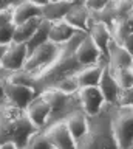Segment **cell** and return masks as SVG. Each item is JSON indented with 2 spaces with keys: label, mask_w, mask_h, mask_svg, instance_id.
<instances>
[{
  "label": "cell",
  "mask_w": 133,
  "mask_h": 149,
  "mask_svg": "<svg viewBox=\"0 0 133 149\" xmlns=\"http://www.w3.org/2000/svg\"><path fill=\"white\" fill-rule=\"evenodd\" d=\"M62 53H63L62 47L53 44V42H47V44L40 45L39 48H36L33 53H30V58L26 61L23 72L40 79L61 59Z\"/></svg>",
  "instance_id": "obj_1"
},
{
  "label": "cell",
  "mask_w": 133,
  "mask_h": 149,
  "mask_svg": "<svg viewBox=\"0 0 133 149\" xmlns=\"http://www.w3.org/2000/svg\"><path fill=\"white\" fill-rule=\"evenodd\" d=\"M112 121V135L116 149H133V107L118 106Z\"/></svg>",
  "instance_id": "obj_2"
},
{
  "label": "cell",
  "mask_w": 133,
  "mask_h": 149,
  "mask_svg": "<svg viewBox=\"0 0 133 149\" xmlns=\"http://www.w3.org/2000/svg\"><path fill=\"white\" fill-rule=\"evenodd\" d=\"M39 93L33 87L20 86V84H12L10 81H5V98L6 102L17 107L20 110H26L28 106L33 102Z\"/></svg>",
  "instance_id": "obj_3"
},
{
  "label": "cell",
  "mask_w": 133,
  "mask_h": 149,
  "mask_svg": "<svg viewBox=\"0 0 133 149\" xmlns=\"http://www.w3.org/2000/svg\"><path fill=\"white\" fill-rule=\"evenodd\" d=\"M30 58V50L26 44H12L8 47V51L2 61L0 70H5L8 73H17L23 72L26 61Z\"/></svg>",
  "instance_id": "obj_4"
},
{
  "label": "cell",
  "mask_w": 133,
  "mask_h": 149,
  "mask_svg": "<svg viewBox=\"0 0 133 149\" xmlns=\"http://www.w3.org/2000/svg\"><path fill=\"white\" fill-rule=\"evenodd\" d=\"M43 134L47 135L48 141L51 143L54 149H79V143L73 138L65 121H57V123L50 124Z\"/></svg>",
  "instance_id": "obj_5"
},
{
  "label": "cell",
  "mask_w": 133,
  "mask_h": 149,
  "mask_svg": "<svg viewBox=\"0 0 133 149\" xmlns=\"http://www.w3.org/2000/svg\"><path fill=\"white\" fill-rule=\"evenodd\" d=\"M77 98H79V102H81V109L87 116L99 115L101 110H102V107L107 106L102 92L99 90V87L81 88L79 93H77Z\"/></svg>",
  "instance_id": "obj_6"
},
{
  "label": "cell",
  "mask_w": 133,
  "mask_h": 149,
  "mask_svg": "<svg viewBox=\"0 0 133 149\" xmlns=\"http://www.w3.org/2000/svg\"><path fill=\"white\" fill-rule=\"evenodd\" d=\"M74 59L76 62L79 64L81 68L84 67H91V65H98V64H102L101 59L102 56H105L102 51L99 50V47L93 42V39L90 37V34L87 36V39L79 45V48L74 51ZM107 59V58H105Z\"/></svg>",
  "instance_id": "obj_7"
},
{
  "label": "cell",
  "mask_w": 133,
  "mask_h": 149,
  "mask_svg": "<svg viewBox=\"0 0 133 149\" xmlns=\"http://www.w3.org/2000/svg\"><path fill=\"white\" fill-rule=\"evenodd\" d=\"M99 90L102 92L107 106H119V100H121L122 90L119 87L113 72L110 70L108 62L104 67V73H102V78H101V82H99Z\"/></svg>",
  "instance_id": "obj_8"
},
{
  "label": "cell",
  "mask_w": 133,
  "mask_h": 149,
  "mask_svg": "<svg viewBox=\"0 0 133 149\" xmlns=\"http://www.w3.org/2000/svg\"><path fill=\"white\" fill-rule=\"evenodd\" d=\"M25 113L28 115V118L34 123L36 127L40 130V129H43L45 126L48 124L50 120H51L53 110H51V106L48 104V101L39 95L28 106V109L25 110Z\"/></svg>",
  "instance_id": "obj_9"
},
{
  "label": "cell",
  "mask_w": 133,
  "mask_h": 149,
  "mask_svg": "<svg viewBox=\"0 0 133 149\" xmlns=\"http://www.w3.org/2000/svg\"><path fill=\"white\" fill-rule=\"evenodd\" d=\"M107 62L112 70L133 68V54L128 53L121 44L112 40L107 50Z\"/></svg>",
  "instance_id": "obj_10"
},
{
  "label": "cell",
  "mask_w": 133,
  "mask_h": 149,
  "mask_svg": "<svg viewBox=\"0 0 133 149\" xmlns=\"http://www.w3.org/2000/svg\"><path fill=\"white\" fill-rule=\"evenodd\" d=\"M14 11V25L34 20V19H43V2H19L17 5H12Z\"/></svg>",
  "instance_id": "obj_11"
},
{
  "label": "cell",
  "mask_w": 133,
  "mask_h": 149,
  "mask_svg": "<svg viewBox=\"0 0 133 149\" xmlns=\"http://www.w3.org/2000/svg\"><path fill=\"white\" fill-rule=\"evenodd\" d=\"M65 22L79 31H88L90 26L93 25V17L88 8L85 6V2H74V6L67 14Z\"/></svg>",
  "instance_id": "obj_12"
},
{
  "label": "cell",
  "mask_w": 133,
  "mask_h": 149,
  "mask_svg": "<svg viewBox=\"0 0 133 149\" xmlns=\"http://www.w3.org/2000/svg\"><path fill=\"white\" fill-rule=\"evenodd\" d=\"M74 6V2L71 0H57V2H43V14L42 17L45 20L57 23L65 20L67 14Z\"/></svg>",
  "instance_id": "obj_13"
},
{
  "label": "cell",
  "mask_w": 133,
  "mask_h": 149,
  "mask_svg": "<svg viewBox=\"0 0 133 149\" xmlns=\"http://www.w3.org/2000/svg\"><path fill=\"white\" fill-rule=\"evenodd\" d=\"M63 121H65L70 134L73 135V138H74L77 143L82 141V140L88 135L90 126H88L87 115L84 112H73V113H70Z\"/></svg>",
  "instance_id": "obj_14"
},
{
  "label": "cell",
  "mask_w": 133,
  "mask_h": 149,
  "mask_svg": "<svg viewBox=\"0 0 133 149\" xmlns=\"http://www.w3.org/2000/svg\"><path fill=\"white\" fill-rule=\"evenodd\" d=\"M88 34H90L91 39H93L94 44L99 47V50L105 54V58H107L108 45H110V42L113 40L112 30H110V28H108L107 25H104V23H101V22H94L93 25L90 26Z\"/></svg>",
  "instance_id": "obj_15"
},
{
  "label": "cell",
  "mask_w": 133,
  "mask_h": 149,
  "mask_svg": "<svg viewBox=\"0 0 133 149\" xmlns=\"http://www.w3.org/2000/svg\"><path fill=\"white\" fill-rule=\"evenodd\" d=\"M39 95L42 98H45V100L48 101V104L51 106L53 116L63 112L68 107V102H70V96L63 95L62 92H59L57 88H54V87H45L43 90H40Z\"/></svg>",
  "instance_id": "obj_16"
},
{
  "label": "cell",
  "mask_w": 133,
  "mask_h": 149,
  "mask_svg": "<svg viewBox=\"0 0 133 149\" xmlns=\"http://www.w3.org/2000/svg\"><path fill=\"white\" fill-rule=\"evenodd\" d=\"M107 64V62H105ZM105 64H98V65H91V67H84L77 72V79H79L81 88L85 87H99L101 78L104 73Z\"/></svg>",
  "instance_id": "obj_17"
},
{
  "label": "cell",
  "mask_w": 133,
  "mask_h": 149,
  "mask_svg": "<svg viewBox=\"0 0 133 149\" xmlns=\"http://www.w3.org/2000/svg\"><path fill=\"white\" fill-rule=\"evenodd\" d=\"M77 31L79 30H76L74 26H71L70 23H67L65 20L53 23L51 31H50V42H53V44H56L59 47L67 45Z\"/></svg>",
  "instance_id": "obj_18"
},
{
  "label": "cell",
  "mask_w": 133,
  "mask_h": 149,
  "mask_svg": "<svg viewBox=\"0 0 133 149\" xmlns=\"http://www.w3.org/2000/svg\"><path fill=\"white\" fill-rule=\"evenodd\" d=\"M42 22V19H34V20L20 23L16 25V31H14V44H28L33 39V36L36 34L37 28Z\"/></svg>",
  "instance_id": "obj_19"
},
{
  "label": "cell",
  "mask_w": 133,
  "mask_h": 149,
  "mask_svg": "<svg viewBox=\"0 0 133 149\" xmlns=\"http://www.w3.org/2000/svg\"><path fill=\"white\" fill-rule=\"evenodd\" d=\"M48 87H54L57 88L59 92H62L63 95L67 96H73V95H77L81 90V84H79V79H77V74H67V76L61 78L59 81L53 82L51 86Z\"/></svg>",
  "instance_id": "obj_20"
},
{
  "label": "cell",
  "mask_w": 133,
  "mask_h": 149,
  "mask_svg": "<svg viewBox=\"0 0 133 149\" xmlns=\"http://www.w3.org/2000/svg\"><path fill=\"white\" fill-rule=\"evenodd\" d=\"M51 26L53 23L45 20V19H42V22H40V25L37 28V31H36V34L33 36V39H31L28 44V50L30 53H33V51L36 48H39L40 45L47 44V42H50V31H51Z\"/></svg>",
  "instance_id": "obj_21"
},
{
  "label": "cell",
  "mask_w": 133,
  "mask_h": 149,
  "mask_svg": "<svg viewBox=\"0 0 133 149\" xmlns=\"http://www.w3.org/2000/svg\"><path fill=\"white\" fill-rule=\"evenodd\" d=\"M93 23L94 22H101L104 25H107L108 28H112V25L114 23V20H118L116 17V9H114V2H108V5L105 6V9H102L98 14H93Z\"/></svg>",
  "instance_id": "obj_22"
},
{
  "label": "cell",
  "mask_w": 133,
  "mask_h": 149,
  "mask_svg": "<svg viewBox=\"0 0 133 149\" xmlns=\"http://www.w3.org/2000/svg\"><path fill=\"white\" fill-rule=\"evenodd\" d=\"M112 72L122 92L130 90L133 87V68H121V70H112Z\"/></svg>",
  "instance_id": "obj_23"
},
{
  "label": "cell",
  "mask_w": 133,
  "mask_h": 149,
  "mask_svg": "<svg viewBox=\"0 0 133 149\" xmlns=\"http://www.w3.org/2000/svg\"><path fill=\"white\" fill-rule=\"evenodd\" d=\"M112 34H113V40L118 42V44H124V40L127 39L128 36L132 34L130 28L125 23V20H114V23L112 25Z\"/></svg>",
  "instance_id": "obj_24"
},
{
  "label": "cell",
  "mask_w": 133,
  "mask_h": 149,
  "mask_svg": "<svg viewBox=\"0 0 133 149\" xmlns=\"http://www.w3.org/2000/svg\"><path fill=\"white\" fill-rule=\"evenodd\" d=\"M23 149H54L51 146V143L48 141L45 134H37L30 140V143L26 144Z\"/></svg>",
  "instance_id": "obj_25"
},
{
  "label": "cell",
  "mask_w": 133,
  "mask_h": 149,
  "mask_svg": "<svg viewBox=\"0 0 133 149\" xmlns=\"http://www.w3.org/2000/svg\"><path fill=\"white\" fill-rule=\"evenodd\" d=\"M114 9H116L118 20H125V19L133 13V2H127V0L114 2Z\"/></svg>",
  "instance_id": "obj_26"
},
{
  "label": "cell",
  "mask_w": 133,
  "mask_h": 149,
  "mask_svg": "<svg viewBox=\"0 0 133 149\" xmlns=\"http://www.w3.org/2000/svg\"><path fill=\"white\" fill-rule=\"evenodd\" d=\"M14 31L16 25L0 28V45H11L14 42Z\"/></svg>",
  "instance_id": "obj_27"
},
{
  "label": "cell",
  "mask_w": 133,
  "mask_h": 149,
  "mask_svg": "<svg viewBox=\"0 0 133 149\" xmlns=\"http://www.w3.org/2000/svg\"><path fill=\"white\" fill-rule=\"evenodd\" d=\"M10 25H14V11H12V6L0 8V28L10 26Z\"/></svg>",
  "instance_id": "obj_28"
},
{
  "label": "cell",
  "mask_w": 133,
  "mask_h": 149,
  "mask_svg": "<svg viewBox=\"0 0 133 149\" xmlns=\"http://www.w3.org/2000/svg\"><path fill=\"white\" fill-rule=\"evenodd\" d=\"M107 5H108L107 0H91V2H85V6L88 8V11L91 13V16L101 13L102 9H105Z\"/></svg>",
  "instance_id": "obj_29"
},
{
  "label": "cell",
  "mask_w": 133,
  "mask_h": 149,
  "mask_svg": "<svg viewBox=\"0 0 133 149\" xmlns=\"http://www.w3.org/2000/svg\"><path fill=\"white\" fill-rule=\"evenodd\" d=\"M119 106H122V107H133V87L130 88V90H125V92L121 93Z\"/></svg>",
  "instance_id": "obj_30"
},
{
  "label": "cell",
  "mask_w": 133,
  "mask_h": 149,
  "mask_svg": "<svg viewBox=\"0 0 133 149\" xmlns=\"http://www.w3.org/2000/svg\"><path fill=\"white\" fill-rule=\"evenodd\" d=\"M122 47H124V48H125V50L128 51V53H132V54H133V33H132V34L127 37L125 40H124Z\"/></svg>",
  "instance_id": "obj_31"
},
{
  "label": "cell",
  "mask_w": 133,
  "mask_h": 149,
  "mask_svg": "<svg viewBox=\"0 0 133 149\" xmlns=\"http://www.w3.org/2000/svg\"><path fill=\"white\" fill-rule=\"evenodd\" d=\"M0 101H6L5 98V79L0 78Z\"/></svg>",
  "instance_id": "obj_32"
},
{
  "label": "cell",
  "mask_w": 133,
  "mask_h": 149,
  "mask_svg": "<svg viewBox=\"0 0 133 149\" xmlns=\"http://www.w3.org/2000/svg\"><path fill=\"white\" fill-rule=\"evenodd\" d=\"M8 47L10 45H0V67H2V61H3V58H5L6 51H8Z\"/></svg>",
  "instance_id": "obj_33"
},
{
  "label": "cell",
  "mask_w": 133,
  "mask_h": 149,
  "mask_svg": "<svg viewBox=\"0 0 133 149\" xmlns=\"http://www.w3.org/2000/svg\"><path fill=\"white\" fill-rule=\"evenodd\" d=\"M0 149H19V148H17L14 143L10 141V143H3L2 146H0Z\"/></svg>",
  "instance_id": "obj_34"
},
{
  "label": "cell",
  "mask_w": 133,
  "mask_h": 149,
  "mask_svg": "<svg viewBox=\"0 0 133 149\" xmlns=\"http://www.w3.org/2000/svg\"><path fill=\"white\" fill-rule=\"evenodd\" d=\"M125 23L128 25V28H130V31L133 33V13H132L130 16H128V17L125 19Z\"/></svg>",
  "instance_id": "obj_35"
}]
</instances>
